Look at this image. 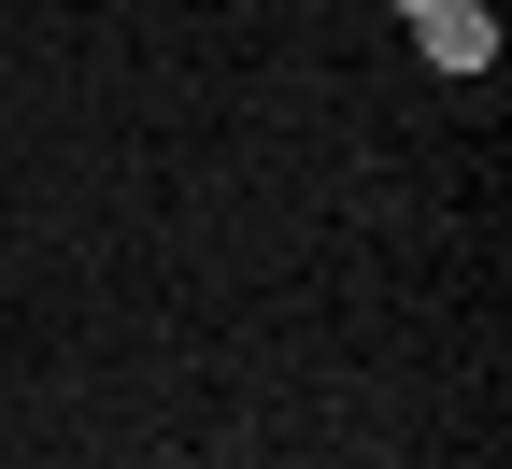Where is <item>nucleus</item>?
Masks as SVG:
<instances>
[{
  "instance_id": "nucleus-1",
  "label": "nucleus",
  "mask_w": 512,
  "mask_h": 469,
  "mask_svg": "<svg viewBox=\"0 0 512 469\" xmlns=\"http://www.w3.org/2000/svg\"><path fill=\"white\" fill-rule=\"evenodd\" d=\"M427 57H441V72H484V57H498V15H470V0H427Z\"/></svg>"
}]
</instances>
